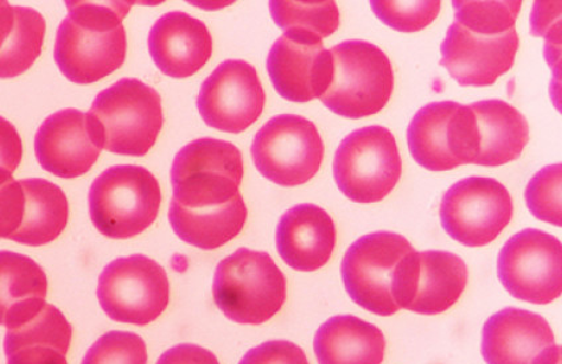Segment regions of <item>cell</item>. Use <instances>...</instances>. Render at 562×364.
<instances>
[{"mask_svg": "<svg viewBox=\"0 0 562 364\" xmlns=\"http://www.w3.org/2000/svg\"><path fill=\"white\" fill-rule=\"evenodd\" d=\"M561 164H551L538 172L528 183L526 201L539 220L561 227Z\"/></svg>", "mask_w": 562, "mask_h": 364, "instance_id": "1f68e13d", "label": "cell"}, {"mask_svg": "<svg viewBox=\"0 0 562 364\" xmlns=\"http://www.w3.org/2000/svg\"><path fill=\"white\" fill-rule=\"evenodd\" d=\"M24 209L21 227L11 240L29 247L49 244L63 234L69 204L57 184L41 178L23 179Z\"/></svg>", "mask_w": 562, "mask_h": 364, "instance_id": "4316f807", "label": "cell"}, {"mask_svg": "<svg viewBox=\"0 0 562 364\" xmlns=\"http://www.w3.org/2000/svg\"><path fill=\"white\" fill-rule=\"evenodd\" d=\"M213 296L232 321L261 325L283 308L286 278L270 254L240 248L216 266Z\"/></svg>", "mask_w": 562, "mask_h": 364, "instance_id": "3957f363", "label": "cell"}, {"mask_svg": "<svg viewBox=\"0 0 562 364\" xmlns=\"http://www.w3.org/2000/svg\"><path fill=\"white\" fill-rule=\"evenodd\" d=\"M468 278V266L457 254L413 251L402 259L395 272L394 302L398 309L417 315H442L462 297Z\"/></svg>", "mask_w": 562, "mask_h": 364, "instance_id": "5bb4252c", "label": "cell"}, {"mask_svg": "<svg viewBox=\"0 0 562 364\" xmlns=\"http://www.w3.org/2000/svg\"><path fill=\"white\" fill-rule=\"evenodd\" d=\"M102 145L89 114L64 109L43 121L35 136L42 168L64 179L87 174L98 162Z\"/></svg>", "mask_w": 562, "mask_h": 364, "instance_id": "d6986e66", "label": "cell"}, {"mask_svg": "<svg viewBox=\"0 0 562 364\" xmlns=\"http://www.w3.org/2000/svg\"><path fill=\"white\" fill-rule=\"evenodd\" d=\"M245 175L241 152L227 140L195 139L171 166L172 203L182 207L221 206L240 195Z\"/></svg>", "mask_w": 562, "mask_h": 364, "instance_id": "8992f818", "label": "cell"}, {"mask_svg": "<svg viewBox=\"0 0 562 364\" xmlns=\"http://www.w3.org/2000/svg\"><path fill=\"white\" fill-rule=\"evenodd\" d=\"M336 241L334 219L315 204H299L286 211L277 227L280 258L299 272H315L327 265Z\"/></svg>", "mask_w": 562, "mask_h": 364, "instance_id": "44dd1931", "label": "cell"}, {"mask_svg": "<svg viewBox=\"0 0 562 364\" xmlns=\"http://www.w3.org/2000/svg\"><path fill=\"white\" fill-rule=\"evenodd\" d=\"M57 30L55 62L75 84L87 86L123 67L127 41L123 21L131 2H66Z\"/></svg>", "mask_w": 562, "mask_h": 364, "instance_id": "6da1fadb", "label": "cell"}, {"mask_svg": "<svg viewBox=\"0 0 562 364\" xmlns=\"http://www.w3.org/2000/svg\"><path fill=\"white\" fill-rule=\"evenodd\" d=\"M376 18L389 27L400 31L418 32L430 25L439 15L442 3L439 0L429 2H395V0H372L370 2Z\"/></svg>", "mask_w": 562, "mask_h": 364, "instance_id": "f546056e", "label": "cell"}, {"mask_svg": "<svg viewBox=\"0 0 562 364\" xmlns=\"http://www.w3.org/2000/svg\"><path fill=\"white\" fill-rule=\"evenodd\" d=\"M475 120L474 164L496 166L516 161L529 143L526 117L503 100H484L469 105Z\"/></svg>", "mask_w": 562, "mask_h": 364, "instance_id": "7402d4cb", "label": "cell"}, {"mask_svg": "<svg viewBox=\"0 0 562 364\" xmlns=\"http://www.w3.org/2000/svg\"><path fill=\"white\" fill-rule=\"evenodd\" d=\"M520 0L504 2H472L453 0L456 22L462 27L481 35H502L515 29L521 10Z\"/></svg>", "mask_w": 562, "mask_h": 364, "instance_id": "f1b7e54d", "label": "cell"}, {"mask_svg": "<svg viewBox=\"0 0 562 364\" xmlns=\"http://www.w3.org/2000/svg\"><path fill=\"white\" fill-rule=\"evenodd\" d=\"M439 215L450 238L465 247H485L513 219V196L494 178H464L446 191Z\"/></svg>", "mask_w": 562, "mask_h": 364, "instance_id": "8fae6325", "label": "cell"}, {"mask_svg": "<svg viewBox=\"0 0 562 364\" xmlns=\"http://www.w3.org/2000/svg\"><path fill=\"white\" fill-rule=\"evenodd\" d=\"M143 338L130 331H110L87 351L82 364H148Z\"/></svg>", "mask_w": 562, "mask_h": 364, "instance_id": "4dcf8cb0", "label": "cell"}, {"mask_svg": "<svg viewBox=\"0 0 562 364\" xmlns=\"http://www.w3.org/2000/svg\"><path fill=\"white\" fill-rule=\"evenodd\" d=\"M318 364H381L386 341L375 325L336 316L318 328L313 342Z\"/></svg>", "mask_w": 562, "mask_h": 364, "instance_id": "cb8c5ba5", "label": "cell"}, {"mask_svg": "<svg viewBox=\"0 0 562 364\" xmlns=\"http://www.w3.org/2000/svg\"><path fill=\"white\" fill-rule=\"evenodd\" d=\"M324 152L316 125L296 114H280L268 121L251 146L255 168L281 187L310 182L322 168Z\"/></svg>", "mask_w": 562, "mask_h": 364, "instance_id": "ba28073f", "label": "cell"}, {"mask_svg": "<svg viewBox=\"0 0 562 364\" xmlns=\"http://www.w3.org/2000/svg\"><path fill=\"white\" fill-rule=\"evenodd\" d=\"M334 174L338 189L351 202L385 200L402 175V159L393 133L382 126L351 132L338 146Z\"/></svg>", "mask_w": 562, "mask_h": 364, "instance_id": "52a82bcc", "label": "cell"}, {"mask_svg": "<svg viewBox=\"0 0 562 364\" xmlns=\"http://www.w3.org/2000/svg\"><path fill=\"white\" fill-rule=\"evenodd\" d=\"M23 144L15 126L0 117V182L9 181L22 163Z\"/></svg>", "mask_w": 562, "mask_h": 364, "instance_id": "e575fe53", "label": "cell"}, {"mask_svg": "<svg viewBox=\"0 0 562 364\" xmlns=\"http://www.w3.org/2000/svg\"><path fill=\"white\" fill-rule=\"evenodd\" d=\"M239 364H310L302 348L289 341H268L248 351Z\"/></svg>", "mask_w": 562, "mask_h": 364, "instance_id": "836d02e7", "label": "cell"}, {"mask_svg": "<svg viewBox=\"0 0 562 364\" xmlns=\"http://www.w3.org/2000/svg\"><path fill=\"white\" fill-rule=\"evenodd\" d=\"M271 16L281 30L305 32L325 39L340 27V10L336 2H291L272 0Z\"/></svg>", "mask_w": 562, "mask_h": 364, "instance_id": "83f0119b", "label": "cell"}, {"mask_svg": "<svg viewBox=\"0 0 562 364\" xmlns=\"http://www.w3.org/2000/svg\"><path fill=\"white\" fill-rule=\"evenodd\" d=\"M519 46L516 29L502 35H481L453 22L440 46V66L461 87H490L514 67Z\"/></svg>", "mask_w": 562, "mask_h": 364, "instance_id": "e0dca14e", "label": "cell"}, {"mask_svg": "<svg viewBox=\"0 0 562 364\" xmlns=\"http://www.w3.org/2000/svg\"><path fill=\"white\" fill-rule=\"evenodd\" d=\"M89 215L106 238H134L156 221L161 207V187L149 170L117 164L95 178L88 195Z\"/></svg>", "mask_w": 562, "mask_h": 364, "instance_id": "277c9868", "label": "cell"}, {"mask_svg": "<svg viewBox=\"0 0 562 364\" xmlns=\"http://www.w3.org/2000/svg\"><path fill=\"white\" fill-rule=\"evenodd\" d=\"M201 117L213 129L239 134L263 114L266 93L257 69L226 60L204 80L196 100Z\"/></svg>", "mask_w": 562, "mask_h": 364, "instance_id": "9a60e30c", "label": "cell"}, {"mask_svg": "<svg viewBox=\"0 0 562 364\" xmlns=\"http://www.w3.org/2000/svg\"><path fill=\"white\" fill-rule=\"evenodd\" d=\"M24 209V191L14 178L0 182V239L11 240L21 227Z\"/></svg>", "mask_w": 562, "mask_h": 364, "instance_id": "d6a6232c", "label": "cell"}, {"mask_svg": "<svg viewBox=\"0 0 562 364\" xmlns=\"http://www.w3.org/2000/svg\"><path fill=\"white\" fill-rule=\"evenodd\" d=\"M98 298L113 321L149 325L170 303L168 274L144 254L113 260L100 274Z\"/></svg>", "mask_w": 562, "mask_h": 364, "instance_id": "9c48e42d", "label": "cell"}, {"mask_svg": "<svg viewBox=\"0 0 562 364\" xmlns=\"http://www.w3.org/2000/svg\"><path fill=\"white\" fill-rule=\"evenodd\" d=\"M413 251L411 241L394 232L379 231L356 240L341 264L350 298L373 315H395L400 310L393 297L395 272L402 259Z\"/></svg>", "mask_w": 562, "mask_h": 364, "instance_id": "30bf717a", "label": "cell"}, {"mask_svg": "<svg viewBox=\"0 0 562 364\" xmlns=\"http://www.w3.org/2000/svg\"><path fill=\"white\" fill-rule=\"evenodd\" d=\"M330 55L334 72L323 104L350 120L380 113L394 89L392 62L386 54L366 41H345L331 48Z\"/></svg>", "mask_w": 562, "mask_h": 364, "instance_id": "5b68a950", "label": "cell"}, {"mask_svg": "<svg viewBox=\"0 0 562 364\" xmlns=\"http://www.w3.org/2000/svg\"><path fill=\"white\" fill-rule=\"evenodd\" d=\"M482 354L488 364H561L547 319L516 308L497 311L484 323Z\"/></svg>", "mask_w": 562, "mask_h": 364, "instance_id": "ac0fdd59", "label": "cell"}, {"mask_svg": "<svg viewBox=\"0 0 562 364\" xmlns=\"http://www.w3.org/2000/svg\"><path fill=\"white\" fill-rule=\"evenodd\" d=\"M156 364H221L210 350L198 344L182 343L166 351Z\"/></svg>", "mask_w": 562, "mask_h": 364, "instance_id": "d590c367", "label": "cell"}, {"mask_svg": "<svg viewBox=\"0 0 562 364\" xmlns=\"http://www.w3.org/2000/svg\"><path fill=\"white\" fill-rule=\"evenodd\" d=\"M148 44L153 61L172 79L191 78L213 55L207 25L181 11L159 18L150 30Z\"/></svg>", "mask_w": 562, "mask_h": 364, "instance_id": "ffe728a7", "label": "cell"}, {"mask_svg": "<svg viewBox=\"0 0 562 364\" xmlns=\"http://www.w3.org/2000/svg\"><path fill=\"white\" fill-rule=\"evenodd\" d=\"M497 274L509 295L520 302L553 303L562 292L561 241L540 229H522L502 248Z\"/></svg>", "mask_w": 562, "mask_h": 364, "instance_id": "4fadbf2b", "label": "cell"}, {"mask_svg": "<svg viewBox=\"0 0 562 364\" xmlns=\"http://www.w3.org/2000/svg\"><path fill=\"white\" fill-rule=\"evenodd\" d=\"M48 293L43 268L25 254L0 251V325L15 329L40 312Z\"/></svg>", "mask_w": 562, "mask_h": 364, "instance_id": "603a6c76", "label": "cell"}, {"mask_svg": "<svg viewBox=\"0 0 562 364\" xmlns=\"http://www.w3.org/2000/svg\"><path fill=\"white\" fill-rule=\"evenodd\" d=\"M414 161L430 171H451L474 162L475 120L470 106L438 101L422 107L407 129Z\"/></svg>", "mask_w": 562, "mask_h": 364, "instance_id": "7c38bea8", "label": "cell"}, {"mask_svg": "<svg viewBox=\"0 0 562 364\" xmlns=\"http://www.w3.org/2000/svg\"><path fill=\"white\" fill-rule=\"evenodd\" d=\"M46 31L41 12L0 2V79L18 78L34 66Z\"/></svg>", "mask_w": 562, "mask_h": 364, "instance_id": "484cf974", "label": "cell"}, {"mask_svg": "<svg viewBox=\"0 0 562 364\" xmlns=\"http://www.w3.org/2000/svg\"><path fill=\"white\" fill-rule=\"evenodd\" d=\"M88 114L102 149L119 156L148 155L164 126L161 95L138 79H121L100 92Z\"/></svg>", "mask_w": 562, "mask_h": 364, "instance_id": "7a4b0ae2", "label": "cell"}, {"mask_svg": "<svg viewBox=\"0 0 562 364\" xmlns=\"http://www.w3.org/2000/svg\"><path fill=\"white\" fill-rule=\"evenodd\" d=\"M247 206L241 195L221 206L182 207L170 203L169 220L178 238L190 246L213 251L232 241L245 228Z\"/></svg>", "mask_w": 562, "mask_h": 364, "instance_id": "d4e9b609", "label": "cell"}, {"mask_svg": "<svg viewBox=\"0 0 562 364\" xmlns=\"http://www.w3.org/2000/svg\"><path fill=\"white\" fill-rule=\"evenodd\" d=\"M267 70L277 92L292 102L322 99L330 84L334 62L322 39L286 31L267 57Z\"/></svg>", "mask_w": 562, "mask_h": 364, "instance_id": "2e32d148", "label": "cell"}]
</instances>
